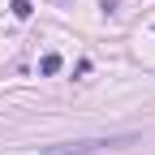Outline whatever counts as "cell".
I'll list each match as a JSON object with an SVG mask.
<instances>
[{
	"label": "cell",
	"instance_id": "cell-3",
	"mask_svg": "<svg viewBox=\"0 0 155 155\" xmlns=\"http://www.w3.org/2000/svg\"><path fill=\"white\" fill-rule=\"evenodd\" d=\"M30 13H35V9H30V0H13V17H22V22H26Z\"/></svg>",
	"mask_w": 155,
	"mask_h": 155
},
{
	"label": "cell",
	"instance_id": "cell-2",
	"mask_svg": "<svg viewBox=\"0 0 155 155\" xmlns=\"http://www.w3.org/2000/svg\"><path fill=\"white\" fill-rule=\"evenodd\" d=\"M61 65H65V61H61V52H48L43 61H39V73H43V78H52V73H61Z\"/></svg>",
	"mask_w": 155,
	"mask_h": 155
},
{
	"label": "cell",
	"instance_id": "cell-1",
	"mask_svg": "<svg viewBox=\"0 0 155 155\" xmlns=\"http://www.w3.org/2000/svg\"><path fill=\"white\" fill-rule=\"evenodd\" d=\"M129 142H138V134H104V138H73V142L43 147V155H95V151H116Z\"/></svg>",
	"mask_w": 155,
	"mask_h": 155
}]
</instances>
